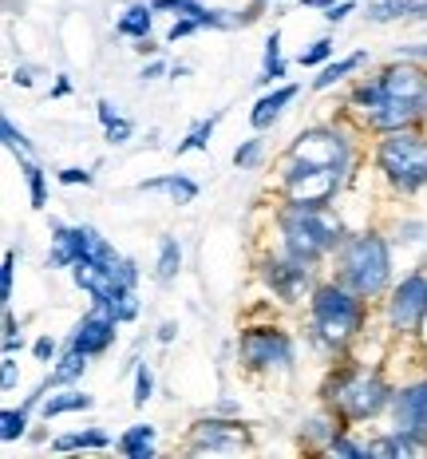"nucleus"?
<instances>
[{
	"mask_svg": "<svg viewBox=\"0 0 427 459\" xmlns=\"http://www.w3.org/2000/svg\"><path fill=\"white\" fill-rule=\"evenodd\" d=\"M348 13H353V0H337V4H332L329 13H325V21H329V24H340Z\"/></svg>",
	"mask_w": 427,
	"mask_h": 459,
	"instance_id": "58836bf2",
	"label": "nucleus"
},
{
	"mask_svg": "<svg viewBox=\"0 0 427 459\" xmlns=\"http://www.w3.org/2000/svg\"><path fill=\"white\" fill-rule=\"evenodd\" d=\"M281 246L285 254L301 257V262H317L340 246V222L325 206H285L281 210Z\"/></svg>",
	"mask_w": 427,
	"mask_h": 459,
	"instance_id": "20e7f679",
	"label": "nucleus"
},
{
	"mask_svg": "<svg viewBox=\"0 0 427 459\" xmlns=\"http://www.w3.org/2000/svg\"><path fill=\"white\" fill-rule=\"evenodd\" d=\"M36 360H52V352H56V341L52 337H40V341H36Z\"/></svg>",
	"mask_w": 427,
	"mask_h": 459,
	"instance_id": "ea45409f",
	"label": "nucleus"
},
{
	"mask_svg": "<svg viewBox=\"0 0 427 459\" xmlns=\"http://www.w3.org/2000/svg\"><path fill=\"white\" fill-rule=\"evenodd\" d=\"M16 385V360H13V352L4 357V388H13Z\"/></svg>",
	"mask_w": 427,
	"mask_h": 459,
	"instance_id": "79ce46f5",
	"label": "nucleus"
},
{
	"mask_svg": "<svg viewBox=\"0 0 427 459\" xmlns=\"http://www.w3.org/2000/svg\"><path fill=\"white\" fill-rule=\"evenodd\" d=\"M388 325H392L396 333H420L427 325V273H407L392 290Z\"/></svg>",
	"mask_w": 427,
	"mask_h": 459,
	"instance_id": "1a4fd4ad",
	"label": "nucleus"
},
{
	"mask_svg": "<svg viewBox=\"0 0 427 459\" xmlns=\"http://www.w3.org/2000/svg\"><path fill=\"white\" fill-rule=\"evenodd\" d=\"M60 183H64V186H91V170L68 167V170H60Z\"/></svg>",
	"mask_w": 427,
	"mask_h": 459,
	"instance_id": "e433bc0d",
	"label": "nucleus"
},
{
	"mask_svg": "<svg viewBox=\"0 0 427 459\" xmlns=\"http://www.w3.org/2000/svg\"><path fill=\"white\" fill-rule=\"evenodd\" d=\"M83 368H88V352L83 349H72L64 352V360L52 368V377H47V388H64V385H72V380H80L83 377Z\"/></svg>",
	"mask_w": 427,
	"mask_h": 459,
	"instance_id": "4be33fe9",
	"label": "nucleus"
},
{
	"mask_svg": "<svg viewBox=\"0 0 427 459\" xmlns=\"http://www.w3.org/2000/svg\"><path fill=\"white\" fill-rule=\"evenodd\" d=\"M345 170L340 167H320V162H301L289 159L285 167V198L289 206H329L337 198Z\"/></svg>",
	"mask_w": 427,
	"mask_h": 459,
	"instance_id": "0eeeda50",
	"label": "nucleus"
},
{
	"mask_svg": "<svg viewBox=\"0 0 427 459\" xmlns=\"http://www.w3.org/2000/svg\"><path fill=\"white\" fill-rule=\"evenodd\" d=\"M150 392H155V377H150L147 365H139V368H135V396H131V400H135V408L147 404Z\"/></svg>",
	"mask_w": 427,
	"mask_h": 459,
	"instance_id": "2f4dec72",
	"label": "nucleus"
},
{
	"mask_svg": "<svg viewBox=\"0 0 427 459\" xmlns=\"http://www.w3.org/2000/svg\"><path fill=\"white\" fill-rule=\"evenodd\" d=\"M309 265L312 262H301V257L285 254V257H278V262H265V281L273 285V293H278L281 301H297L312 281Z\"/></svg>",
	"mask_w": 427,
	"mask_h": 459,
	"instance_id": "4468645a",
	"label": "nucleus"
},
{
	"mask_svg": "<svg viewBox=\"0 0 427 459\" xmlns=\"http://www.w3.org/2000/svg\"><path fill=\"white\" fill-rule=\"evenodd\" d=\"M115 119H123V115H119L115 108H111L107 100H99V123H103V127H111V123H115Z\"/></svg>",
	"mask_w": 427,
	"mask_h": 459,
	"instance_id": "a19ab883",
	"label": "nucleus"
},
{
	"mask_svg": "<svg viewBox=\"0 0 427 459\" xmlns=\"http://www.w3.org/2000/svg\"><path fill=\"white\" fill-rule=\"evenodd\" d=\"M376 162L400 195H415L427 186V135L415 127L384 131L376 147Z\"/></svg>",
	"mask_w": 427,
	"mask_h": 459,
	"instance_id": "39448f33",
	"label": "nucleus"
},
{
	"mask_svg": "<svg viewBox=\"0 0 427 459\" xmlns=\"http://www.w3.org/2000/svg\"><path fill=\"white\" fill-rule=\"evenodd\" d=\"M250 447V432L237 420H198L190 428V452H242Z\"/></svg>",
	"mask_w": 427,
	"mask_h": 459,
	"instance_id": "9b49d317",
	"label": "nucleus"
},
{
	"mask_svg": "<svg viewBox=\"0 0 427 459\" xmlns=\"http://www.w3.org/2000/svg\"><path fill=\"white\" fill-rule=\"evenodd\" d=\"M353 103L376 131L415 127L427 115V72L420 64H392L372 83H360L353 91Z\"/></svg>",
	"mask_w": 427,
	"mask_h": 459,
	"instance_id": "f257e3e1",
	"label": "nucleus"
},
{
	"mask_svg": "<svg viewBox=\"0 0 427 459\" xmlns=\"http://www.w3.org/2000/svg\"><path fill=\"white\" fill-rule=\"evenodd\" d=\"M95 404V400L88 396V392H60V396H52V400H44V420H52V416H68V412H88V408Z\"/></svg>",
	"mask_w": 427,
	"mask_h": 459,
	"instance_id": "5701e85b",
	"label": "nucleus"
},
{
	"mask_svg": "<svg viewBox=\"0 0 427 459\" xmlns=\"http://www.w3.org/2000/svg\"><path fill=\"white\" fill-rule=\"evenodd\" d=\"M119 317L111 309H103V305H95V309L83 317L80 325H75V337H72V344L75 349H83L88 357H95V352H103L111 341H115V329H119Z\"/></svg>",
	"mask_w": 427,
	"mask_h": 459,
	"instance_id": "2eb2a0df",
	"label": "nucleus"
},
{
	"mask_svg": "<svg viewBox=\"0 0 427 459\" xmlns=\"http://www.w3.org/2000/svg\"><path fill=\"white\" fill-rule=\"evenodd\" d=\"M329 56H332V40L325 36V40H317L312 48H305V52L297 56V64H301V68H317V64H325Z\"/></svg>",
	"mask_w": 427,
	"mask_h": 459,
	"instance_id": "7c9ffc66",
	"label": "nucleus"
},
{
	"mask_svg": "<svg viewBox=\"0 0 427 459\" xmlns=\"http://www.w3.org/2000/svg\"><path fill=\"white\" fill-rule=\"evenodd\" d=\"M289 159L301 162H320V167H340L348 170V139L332 127H309L293 139Z\"/></svg>",
	"mask_w": 427,
	"mask_h": 459,
	"instance_id": "9d476101",
	"label": "nucleus"
},
{
	"mask_svg": "<svg viewBox=\"0 0 427 459\" xmlns=\"http://www.w3.org/2000/svg\"><path fill=\"white\" fill-rule=\"evenodd\" d=\"M392 396L396 392L384 385V377H380V372H368V368L340 372L325 392V400L345 420H372V416L384 412V408H392Z\"/></svg>",
	"mask_w": 427,
	"mask_h": 459,
	"instance_id": "423d86ee",
	"label": "nucleus"
},
{
	"mask_svg": "<svg viewBox=\"0 0 427 459\" xmlns=\"http://www.w3.org/2000/svg\"><path fill=\"white\" fill-rule=\"evenodd\" d=\"M16 83H21V88H32V72H28V68H21V72H16Z\"/></svg>",
	"mask_w": 427,
	"mask_h": 459,
	"instance_id": "a18cd8bd",
	"label": "nucleus"
},
{
	"mask_svg": "<svg viewBox=\"0 0 427 459\" xmlns=\"http://www.w3.org/2000/svg\"><path fill=\"white\" fill-rule=\"evenodd\" d=\"M0 131H4V143H8V151H16L21 159H32V143H28L21 131H16V123L13 119H4L0 123Z\"/></svg>",
	"mask_w": 427,
	"mask_h": 459,
	"instance_id": "c756f323",
	"label": "nucleus"
},
{
	"mask_svg": "<svg viewBox=\"0 0 427 459\" xmlns=\"http://www.w3.org/2000/svg\"><path fill=\"white\" fill-rule=\"evenodd\" d=\"M337 281L348 285L360 298H380L392 281V250L388 242L368 230V234H353L337 246Z\"/></svg>",
	"mask_w": 427,
	"mask_h": 459,
	"instance_id": "f03ea898",
	"label": "nucleus"
},
{
	"mask_svg": "<svg viewBox=\"0 0 427 459\" xmlns=\"http://www.w3.org/2000/svg\"><path fill=\"white\" fill-rule=\"evenodd\" d=\"M178 270H183V246H178V238L163 234L158 238V262H155V277L163 285H170L178 277Z\"/></svg>",
	"mask_w": 427,
	"mask_h": 459,
	"instance_id": "6ab92c4d",
	"label": "nucleus"
},
{
	"mask_svg": "<svg viewBox=\"0 0 427 459\" xmlns=\"http://www.w3.org/2000/svg\"><path fill=\"white\" fill-rule=\"evenodd\" d=\"M24 432H28V404L24 408H4V416H0V436H4V444L21 439Z\"/></svg>",
	"mask_w": 427,
	"mask_h": 459,
	"instance_id": "bb28decb",
	"label": "nucleus"
},
{
	"mask_svg": "<svg viewBox=\"0 0 427 459\" xmlns=\"http://www.w3.org/2000/svg\"><path fill=\"white\" fill-rule=\"evenodd\" d=\"M99 242H103V238L95 234L91 226H56L47 262L72 270V265H80V262H91V257L99 254Z\"/></svg>",
	"mask_w": 427,
	"mask_h": 459,
	"instance_id": "f8f14e48",
	"label": "nucleus"
},
{
	"mask_svg": "<svg viewBox=\"0 0 427 459\" xmlns=\"http://www.w3.org/2000/svg\"><path fill=\"white\" fill-rule=\"evenodd\" d=\"M309 309H312V333H317V341H325L329 349H345V344L364 329V298L340 281L317 285L309 298Z\"/></svg>",
	"mask_w": 427,
	"mask_h": 459,
	"instance_id": "7ed1b4c3",
	"label": "nucleus"
},
{
	"mask_svg": "<svg viewBox=\"0 0 427 459\" xmlns=\"http://www.w3.org/2000/svg\"><path fill=\"white\" fill-rule=\"evenodd\" d=\"M139 190H167V195L175 198L178 206H186V203H194V198H198V183H194V178H186V175L147 178V183H139Z\"/></svg>",
	"mask_w": 427,
	"mask_h": 459,
	"instance_id": "a211bd4d",
	"label": "nucleus"
},
{
	"mask_svg": "<svg viewBox=\"0 0 427 459\" xmlns=\"http://www.w3.org/2000/svg\"><path fill=\"white\" fill-rule=\"evenodd\" d=\"M293 95H297V88H293V83H289V88H278V91L261 95V100L253 103L250 123H253V127H258V131H265V127H269V123H278V119H281V111L289 108V100H293Z\"/></svg>",
	"mask_w": 427,
	"mask_h": 459,
	"instance_id": "f3484780",
	"label": "nucleus"
},
{
	"mask_svg": "<svg viewBox=\"0 0 427 459\" xmlns=\"http://www.w3.org/2000/svg\"><path fill=\"white\" fill-rule=\"evenodd\" d=\"M198 28H202V24H198V21H194V16H178V21H175V24H170L167 40H170V44H175V40H186V36H194V32H198Z\"/></svg>",
	"mask_w": 427,
	"mask_h": 459,
	"instance_id": "473e14b6",
	"label": "nucleus"
},
{
	"mask_svg": "<svg viewBox=\"0 0 427 459\" xmlns=\"http://www.w3.org/2000/svg\"><path fill=\"white\" fill-rule=\"evenodd\" d=\"M167 68L163 64H150V68H142V80H158V75H163Z\"/></svg>",
	"mask_w": 427,
	"mask_h": 459,
	"instance_id": "c03bdc74",
	"label": "nucleus"
},
{
	"mask_svg": "<svg viewBox=\"0 0 427 459\" xmlns=\"http://www.w3.org/2000/svg\"><path fill=\"white\" fill-rule=\"evenodd\" d=\"M368 24H392V21H427V0H372L364 8Z\"/></svg>",
	"mask_w": 427,
	"mask_h": 459,
	"instance_id": "dca6fc26",
	"label": "nucleus"
},
{
	"mask_svg": "<svg viewBox=\"0 0 427 459\" xmlns=\"http://www.w3.org/2000/svg\"><path fill=\"white\" fill-rule=\"evenodd\" d=\"M68 91H72V83L60 75V83H56V88H52V95H68Z\"/></svg>",
	"mask_w": 427,
	"mask_h": 459,
	"instance_id": "de8ad7c7",
	"label": "nucleus"
},
{
	"mask_svg": "<svg viewBox=\"0 0 427 459\" xmlns=\"http://www.w3.org/2000/svg\"><path fill=\"white\" fill-rule=\"evenodd\" d=\"M24 175H28V195H32V206L44 210V203H47V195H44V170L36 167L32 159H24Z\"/></svg>",
	"mask_w": 427,
	"mask_h": 459,
	"instance_id": "c85d7f7f",
	"label": "nucleus"
},
{
	"mask_svg": "<svg viewBox=\"0 0 427 459\" xmlns=\"http://www.w3.org/2000/svg\"><path fill=\"white\" fill-rule=\"evenodd\" d=\"M158 341H175V325H170V321L158 329Z\"/></svg>",
	"mask_w": 427,
	"mask_h": 459,
	"instance_id": "49530a36",
	"label": "nucleus"
},
{
	"mask_svg": "<svg viewBox=\"0 0 427 459\" xmlns=\"http://www.w3.org/2000/svg\"><path fill=\"white\" fill-rule=\"evenodd\" d=\"M218 119H222V115H210V119H202V123H198V127L190 131V135H186L183 143H178V155H183V151H202V147H206V139L214 135Z\"/></svg>",
	"mask_w": 427,
	"mask_h": 459,
	"instance_id": "cd10ccee",
	"label": "nucleus"
},
{
	"mask_svg": "<svg viewBox=\"0 0 427 459\" xmlns=\"http://www.w3.org/2000/svg\"><path fill=\"white\" fill-rule=\"evenodd\" d=\"M150 21H155V4H131L127 13L115 21V28H119V36L147 40V36H150Z\"/></svg>",
	"mask_w": 427,
	"mask_h": 459,
	"instance_id": "aec40b11",
	"label": "nucleus"
},
{
	"mask_svg": "<svg viewBox=\"0 0 427 459\" xmlns=\"http://www.w3.org/2000/svg\"><path fill=\"white\" fill-rule=\"evenodd\" d=\"M392 424L396 432L427 444V380H415V385H407L392 396Z\"/></svg>",
	"mask_w": 427,
	"mask_h": 459,
	"instance_id": "ddd939ff",
	"label": "nucleus"
},
{
	"mask_svg": "<svg viewBox=\"0 0 427 459\" xmlns=\"http://www.w3.org/2000/svg\"><path fill=\"white\" fill-rule=\"evenodd\" d=\"M52 447L56 452H80V447H111V439L103 436V432H75V436H60V439H52Z\"/></svg>",
	"mask_w": 427,
	"mask_h": 459,
	"instance_id": "393cba45",
	"label": "nucleus"
},
{
	"mask_svg": "<svg viewBox=\"0 0 427 459\" xmlns=\"http://www.w3.org/2000/svg\"><path fill=\"white\" fill-rule=\"evenodd\" d=\"M13 270H16V254H4V265H0V290H4V301L13 298Z\"/></svg>",
	"mask_w": 427,
	"mask_h": 459,
	"instance_id": "c9c22d12",
	"label": "nucleus"
},
{
	"mask_svg": "<svg viewBox=\"0 0 427 459\" xmlns=\"http://www.w3.org/2000/svg\"><path fill=\"white\" fill-rule=\"evenodd\" d=\"M127 139H131V123L127 119H115L107 127V143H115V147H119V143H127Z\"/></svg>",
	"mask_w": 427,
	"mask_h": 459,
	"instance_id": "4c0bfd02",
	"label": "nucleus"
},
{
	"mask_svg": "<svg viewBox=\"0 0 427 459\" xmlns=\"http://www.w3.org/2000/svg\"><path fill=\"white\" fill-rule=\"evenodd\" d=\"M237 360L250 372L289 368L293 365V337L278 325H261V329H245L237 337Z\"/></svg>",
	"mask_w": 427,
	"mask_h": 459,
	"instance_id": "6e6552de",
	"label": "nucleus"
},
{
	"mask_svg": "<svg viewBox=\"0 0 427 459\" xmlns=\"http://www.w3.org/2000/svg\"><path fill=\"white\" fill-rule=\"evenodd\" d=\"M285 75V60H281V32H273L265 40V68H261V80L258 83H273Z\"/></svg>",
	"mask_w": 427,
	"mask_h": 459,
	"instance_id": "a878e982",
	"label": "nucleus"
},
{
	"mask_svg": "<svg viewBox=\"0 0 427 459\" xmlns=\"http://www.w3.org/2000/svg\"><path fill=\"white\" fill-rule=\"evenodd\" d=\"M364 60H368V52H356V56H348V60H340V64H329V68L320 72L317 80H312V88H317V91L332 88V83H340V80H345L348 72H356V68H360V64H364Z\"/></svg>",
	"mask_w": 427,
	"mask_h": 459,
	"instance_id": "b1692460",
	"label": "nucleus"
},
{
	"mask_svg": "<svg viewBox=\"0 0 427 459\" xmlns=\"http://www.w3.org/2000/svg\"><path fill=\"white\" fill-rule=\"evenodd\" d=\"M258 159H261V139H250V143H242V147L234 151V162H237V167H253Z\"/></svg>",
	"mask_w": 427,
	"mask_h": 459,
	"instance_id": "72a5a7b5",
	"label": "nucleus"
},
{
	"mask_svg": "<svg viewBox=\"0 0 427 459\" xmlns=\"http://www.w3.org/2000/svg\"><path fill=\"white\" fill-rule=\"evenodd\" d=\"M119 452L131 459H150L155 455V428L150 424H135L119 436Z\"/></svg>",
	"mask_w": 427,
	"mask_h": 459,
	"instance_id": "412c9836",
	"label": "nucleus"
},
{
	"mask_svg": "<svg viewBox=\"0 0 427 459\" xmlns=\"http://www.w3.org/2000/svg\"><path fill=\"white\" fill-rule=\"evenodd\" d=\"M404 56H412V60H427V44H407V48H400Z\"/></svg>",
	"mask_w": 427,
	"mask_h": 459,
	"instance_id": "37998d69",
	"label": "nucleus"
},
{
	"mask_svg": "<svg viewBox=\"0 0 427 459\" xmlns=\"http://www.w3.org/2000/svg\"><path fill=\"white\" fill-rule=\"evenodd\" d=\"M325 452H332V455H353V459H364V455H368V447H360V444H353V439L337 436V439H332V444L325 447Z\"/></svg>",
	"mask_w": 427,
	"mask_h": 459,
	"instance_id": "f704fd0d",
	"label": "nucleus"
}]
</instances>
